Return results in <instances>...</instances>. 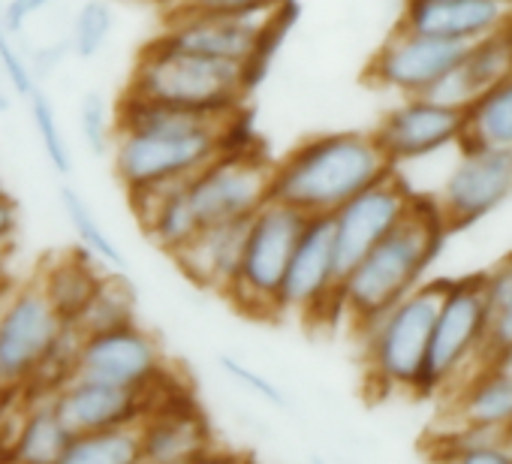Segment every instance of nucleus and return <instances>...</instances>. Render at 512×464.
Masks as SVG:
<instances>
[{
	"label": "nucleus",
	"instance_id": "nucleus-1",
	"mask_svg": "<svg viewBox=\"0 0 512 464\" xmlns=\"http://www.w3.org/2000/svg\"><path fill=\"white\" fill-rule=\"evenodd\" d=\"M238 112L214 115L124 94L115 109L112 166L127 196L193 178L205 163L229 148L250 145L235 139Z\"/></svg>",
	"mask_w": 512,
	"mask_h": 464
},
{
	"label": "nucleus",
	"instance_id": "nucleus-2",
	"mask_svg": "<svg viewBox=\"0 0 512 464\" xmlns=\"http://www.w3.org/2000/svg\"><path fill=\"white\" fill-rule=\"evenodd\" d=\"M392 172L374 133L341 130L299 142L272 166V199L305 217H329Z\"/></svg>",
	"mask_w": 512,
	"mask_h": 464
},
{
	"label": "nucleus",
	"instance_id": "nucleus-3",
	"mask_svg": "<svg viewBox=\"0 0 512 464\" xmlns=\"http://www.w3.org/2000/svg\"><path fill=\"white\" fill-rule=\"evenodd\" d=\"M446 236L449 229L437 205L416 196L410 214L341 278L338 317L344 314L356 329H362L401 302L425 281V272L440 257Z\"/></svg>",
	"mask_w": 512,
	"mask_h": 464
},
{
	"label": "nucleus",
	"instance_id": "nucleus-4",
	"mask_svg": "<svg viewBox=\"0 0 512 464\" xmlns=\"http://www.w3.org/2000/svg\"><path fill=\"white\" fill-rule=\"evenodd\" d=\"M124 94L196 112H238L247 88L238 64L145 46L130 70Z\"/></svg>",
	"mask_w": 512,
	"mask_h": 464
},
{
	"label": "nucleus",
	"instance_id": "nucleus-5",
	"mask_svg": "<svg viewBox=\"0 0 512 464\" xmlns=\"http://www.w3.org/2000/svg\"><path fill=\"white\" fill-rule=\"evenodd\" d=\"M446 281H422L401 302L359 329L371 380L386 392H419L425 353Z\"/></svg>",
	"mask_w": 512,
	"mask_h": 464
},
{
	"label": "nucleus",
	"instance_id": "nucleus-6",
	"mask_svg": "<svg viewBox=\"0 0 512 464\" xmlns=\"http://www.w3.org/2000/svg\"><path fill=\"white\" fill-rule=\"evenodd\" d=\"M308 217L278 199H269L247 220L241 263L226 299L247 317L275 320L278 296Z\"/></svg>",
	"mask_w": 512,
	"mask_h": 464
},
{
	"label": "nucleus",
	"instance_id": "nucleus-7",
	"mask_svg": "<svg viewBox=\"0 0 512 464\" xmlns=\"http://www.w3.org/2000/svg\"><path fill=\"white\" fill-rule=\"evenodd\" d=\"M64 329L37 281L10 287L0 299V392L31 389Z\"/></svg>",
	"mask_w": 512,
	"mask_h": 464
},
{
	"label": "nucleus",
	"instance_id": "nucleus-8",
	"mask_svg": "<svg viewBox=\"0 0 512 464\" xmlns=\"http://www.w3.org/2000/svg\"><path fill=\"white\" fill-rule=\"evenodd\" d=\"M272 160L253 145L229 148L187 178V196L202 226L250 220L272 199Z\"/></svg>",
	"mask_w": 512,
	"mask_h": 464
},
{
	"label": "nucleus",
	"instance_id": "nucleus-9",
	"mask_svg": "<svg viewBox=\"0 0 512 464\" xmlns=\"http://www.w3.org/2000/svg\"><path fill=\"white\" fill-rule=\"evenodd\" d=\"M485 329L488 314L482 296V275L446 281L425 353L419 392L425 395L449 386L476 356H482Z\"/></svg>",
	"mask_w": 512,
	"mask_h": 464
},
{
	"label": "nucleus",
	"instance_id": "nucleus-10",
	"mask_svg": "<svg viewBox=\"0 0 512 464\" xmlns=\"http://www.w3.org/2000/svg\"><path fill=\"white\" fill-rule=\"evenodd\" d=\"M338 287L341 275L335 260L332 217H308L281 284L278 317H338Z\"/></svg>",
	"mask_w": 512,
	"mask_h": 464
},
{
	"label": "nucleus",
	"instance_id": "nucleus-11",
	"mask_svg": "<svg viewBox=\"0 0 512 464\" xmlns=\"http://www.w3.org/2000/svg\"><path fill=\"white\" fill-rule=\"evenodd\" d=\"M461 154L449 169L434 205L446 229H464L512 196V151L458 145Z\"/></svg>",
	"mask_w": 512,
	"mask_h": 464
},
{
	"label": "nucleus",
	"instance_id": "nucleus-12",
	"mask_svg": "<svg viewBox=\"0 0 512 464\" xmlns=\"http://www.w3.org/2000/svg\"><path fill=\"white\" fill-rule=\"evenodd\" d=\"M413 202H416V193L392 169L386 178L365 187L350 202H344L335 214H329L341 278L410 214Z\"/></svg>",
	"mask_w": 512,
	"mask_h": 464
},
{
	"label": "nucleus",
	"instance_id": "nucleus-13",
	"mask_svg": "<svg viewBox=\"0 0 512 464\" xmlns=\"http://www.w3.org/2000/svg\"><path fill=\"white\" fill-rule=\"evenodd\" d=\"M76 374L127 389H157L172 380L160 341L139 323L82 335Z\"/></svg>",
	"mask_w": 512,
	"mask_h": 464
},
{
	"label": "nucleus",
	"instance_id": "nucleus-14",
	"mask_svg": "<svg viewBox=\"0 0 512 464\" xmlns=\"http://www.w3.org/2000/svg\"><path fill=\"white\" fill-rule=\"evenodd\" d=\"M467 43L395 28L374 52L365 79L398 97H425L464 55Z\"/></svg>",
	"mask_w": 512,
	"mask_h": 464
},
{
	"label": "nucleus",
	"instance_id": "nucleus-15",
	"mask_svg": "<svg viewBox=\"0 0 512 464\" xmlns=\"http://www.w3.org/2000/svg\"><path fill=\"white\" fill-rule=\"evenodd\" d=\"M169 383H163L157 389H127V386H115V383H106L97 377L73 374L55 392H49V398L73 434L109 431V428H136L145 419V413L166 392L175 389V386L169 389Z\"/></svg>",
	"mask_w": 512,
	"mask_h": 464
},
{
	"label": "nucleus",
	"instance_id": "nucleus-16",
	"mask_svg": "<svg viewBox=\"0 0 512 464\" xmlns=\"http://www.w3.org/2000/svg\"><path fill=\"white\" fill-rule=\"evenodd\" d=\"M272 10L266 13H199V10H169L163 19L160 34L151 40L157 49L199 55L226 64H244L263 34V25Z\"/></svg>",
	"mask_w": 512,
	"mask_h": 464
},
{
	"label": "nucleus",
	"instance_id": "nucleus-17",
	"mask_svg": "<svg viewBox=\"0 0 512 464\" xmlns=\"http://www.w3.org/2000/svg\"><path fill=\"white\" fill-rule=\"evenodd\" d=\"M464 109L437 103L431 97H401L377 124L374 139L392 169L440 154L461 142Z\"/></svg>",
	"mask_w": 512,
	"mask_h": 464
},
{
	"label": "nucleus",
	"instance_id": "nucleus-18",
	"mask_svg": "<svg viewBox=\"0 0 512 464\" xmlns=\"http://www.w3.org/2000/svg\"><path fill=\"white\" fill-rule=\"evenodd\" d=\"M139 464H187L214 446L205 413L187 392H166L136 425Z\"/></svg>",
	"mask_w": 512,
	"mask_h": 464
},
{
	"label": "nucleus",
	"instance_id": "nucleus-19",
	"mask_svg": "<svg viewBox=\"0 0 512 464\" xmlns=\"http://www.w3.org/2000/svg\"><path fill=\"white\" fill-rule=\"evenodd\" d=\"M398 28L470 46L512 28V0H407Z\"/></svg>",
	"mask_w": 512,
	"mask_h": 464
},
{
	"label": "nucleus",
	"instance_id": "nucleus-20",
	"mask_svg": "<svg viewBox=\"0 0 512 464\" xmlns=\"http://www.w3.org/2000/svg\"><path fill=\"white\" fill-rule=\"evenodd\" d=\"M512 76V28L494 37L476 40L464 49L461 61L425 94L437 103L464 109L482 91Z\"/></svg>",
	"mask_w": 512,
	"mask_h": 464
},
{
	"label": "nucleus",
	"instance_id": "nucleus-21",
	"mask_svg": "<svg viewBox=\"0 0 512 464\" xmlns=\"http://www.w3.org/2000/svg\"><path fill=\"white\" fill-rule=\"evenodd\" d=\"M244 236H247V220L202 226L196 232V239L172 257V263L190 284L226 296L241 263Z\"/></svg>",
	"mask_w": 512,
	"mask_h": 464
},
{
	"label": "nucleus",
	"instance_id": "nucleus-22",
	"mask_svg": "<svg viewBox=\"0 0 512 464\" xmlns=\"http://www.w3.org/2000/svg\"><path fill=\"white\" fill-rule=\"evenodd\" d=\"M127 199L133 205V214L142 232L169 257H175L184 245H190L196 239V232L202 229L187 196V181L157 187V190L127 196Z\"/></svg>",
	"mask_w": 512,
	"mask_h": 464
},
{
	"label": "nucleus",
	"instance_id": "nucleus-23",
	"mask_svg": "<svg viewBox=\"0 0 512 464\" xmlns=\"http://www.w3.org/2000/svg\"><path fill=\"white\" fill-rule=\"evenodd\" d=\"M103 278H106V269L82 251V254H64V257L46 260V266L40 269L34 281L40 284L43 296L52 302L58 317L73 326L79 314L85 311V305L91 302V296L97 293Z\"/></svg>",
	"mask_w": 512,
	"mask_h": 464
},
{
	"label": "nucleus",
	"instance_id": "nucleus-24",
	"mask_svg": "<svg viewBox=\"0 0 512 464\" xmlns=\"http://www.w3.org/2000/svg\"><path fill=\"white\" fill-rule=\"evenodd\" d=\"M73 431L58 416L49 395H34L10 440L7 464H55L67 449Z\"/></svg>",
	"mask_w": 512,
	"mask_h": 464
},
{
	"label": "nucleus",
	"instance_id": "nucleus-25",
	"mask_svg": "<svg viewBox=\"0 0 512 464\" xmlns=\"http://www.w3.org/2000/svg\"><path fill=\"white\" fill-rule=\"evenodd\" d=\"M461 425L512 431V374L497 362H482V371L467 377L455 398Z\"/></svg>",
	"mask_w": 512,
	"mask_h": 464
},
{
	"label": "nucleus",
	"instance_id": "nucleus-26",
	"mask_svg": "<svg viewBox=\"0 0 512 464\" xmlns=\"http://www.w3.org/2000/svg\"><path fill=\"white\" fill-rule=\"evenodd\" d=\"M458 145L512 151V76L464 106V133Z\"/></svg>",
	"mask_w": 512,
	"mask_h": 464
},
{
	"label": "nucleus",
	"instance_id": "nucleus-27",
	"mask_svg": "<svg viewBox=\"0 0 512 464\" xmlns=\"http://www.w3.org/2000/svg\"><path fill=\"white\" fill-rule=\"evenodd\" d=\"M61 208H64V217L88 257H94L106 272H127L124 251L118 248V242L109 236V229L100 223V217L94 214V208L76 187H70V184L61 187Z\"/></svg>",
	"mask_w": 512,
	"mask_h": 464
},
{
	"label": "nucleus",
	"instance_id": "nucleus-28",
	"mask_svg": "<svg viewBox=\"0 0 512 464\" xmlns=\"http://www.w3.org/2000/svg\"><path fill=\"white\" fill-rule=\"evenodd\" d=\"M130 323H136V293L121 272H106L97 293L91 296V302L85 305L73 326L79 335H94Z\"/></svg>",
	"mask_w": 512,
	"mask_h": 464
},
{
	"label": "nucleus",
	"instance_id": "nucleus-29",
	"mask_svg": "<svg viewBox=\"0 0 512 464\" xmlns=\"http://www.w3.org/2000/svg\"><path fill=\"white\" fill-rule=\"evenodd\" d=\"M482 296L488 314L482 362H494L506 347H512V254L482 275Z\"/></svg>",
	"mask_w": 512,
	"mask_h": 464
},
{
	"label": "nucleus",
	"instance_id": "nucleus-30",
	"mask_svg": "<svg viewBox=\"0 0 512 464\" xmlns=\"http://www.w3.org/2000/svg\"><path fill=\"white\" fill-rule=\"evenodd\" d=\"M55 464H139L136 428L73 434Z\"/></svg>",
	"mask_w": 512,
	"mask_h": 464
},
{
	"label": "nucleus",
	"instance_id": "nucleus-31",
	"mask_svg": "<svg viewBox=\"0 0 512 464\" xmlns=\"http://www.w3.org/2000/svg\"><path fill=\"white\" fill-rule=\"evenodd\" d=\"M296 22H299V4H296V0H281L278 7H272L269 19H266V25H263L260 40H256L250 58L241 64V79H244L247 94H250L253 88H260V85H263V79H266L269 70H272L275 55L281 52V46H284L287 34L296 28Z\"/></svg>",
	"mask_w": 512,
	"mask_h": 464
},
{
	"label": "nucleus",
	"instance_id": "nucleus-32",
	"mask_svg": "<svg viewBox=\"0 0 512 464\" xmlns=\"http://www.w3.org/2000/svg\"><path fill=\"white\" fill-rule=\"evenodd\" d=\"M112 34H115V10L109 0H82L64 40L70 46V58L91 61L100 52H106Z\"/></svg>",
	"mask_w": 512,
	"mask_h": 464
},
{
	"label": "nucleus",
	"instance_id": "nucleus-33",
	"mask_svg": "<svg viewBox=\"0 0 512 464\" xmlns=\"http://www.w3.org/2000/svg\"><path fill=\"white\" fill-rule=\"evenodd\" d=\"M28 109H31V124L37 130V139H40V148H43L49 166L58 175H70L73 172V148H70V139L61 127V118H58L52 97L43 88H37L28 97Z\"/></svg>",
	"mask_w": 512,
	"mask_h": 464
},
{
	"label": "nucleus",
	"instance_id": "nucleus-34",
	"mask_svg": "<svg viewBox=\"0 0 512 464\" xmlns=\"http://www.w3.org/2000/svg\"><path fill=\"white\" fill-rule=\"evenodd\" d=\"M115 109L100 91H85L79 100V136L91 157H109L115 145Z\"/></svg>",
	"mask_w": 512,
	"mask_h": 464
},
{
	"label": "nucleus",
	"instance_id": "nucleus-35",
	"mask_svg": "<svg viewBox=\"0 0 512 464\" xmlns=\"http://www.w3.org/2000/svg\"><path fill=\"white\" fill-rule=\"evenodd\" d=\"M0 73H4L13 94H19L25 100L40 88V82L28 64V55L16 43V34L4 25V0H0Z\"/></svg>",
	"mask_w": 512,
	"mask_h": 464
},
{
	"label": "nucleus",
	"instance_id": "nucleus-36",
	"mask_svg": "<svg viewBox=\"0 0 512 464\" xmlns=\"http://www.w3.org/2000/svg\"><path fill=\"white\" fill-rule=\"evenodd\" d=\"M220 368L226 371L229 380H235V383H238L241 389H247L250 395L263 398V401H269V404H275V407H287L284 389H281L275 380H269L263 371L250 368L247 362H241V359H235V356H223V359H220Z\"/></svg>",
	"mask_w": 512,
	"mask_h": 464
},
{
	"label": "nucleus",
	"instance_id": "nucleus-37",
	"mask_svg": "<svg viewBox=\"0 0 512 464\" xmlns=\"http://www.w3.org/2000/svg\"><path fill=\"white\" fill-rule=\"evenodd\" d=\"M281 0H184L175 10H199V13H229V16H244V13H266L278 7Z\"/></svg>",
	"mask_w": 512,
	"mask_h": 464
},
{
	"label": "nucleus",
	"instance_id": "nucleus-38",
	"mask_svg": "<svg viewBox=\"0 0 512 464\" xmlns=\"http://www.w3.org/2000/svg\"><path fill=\"white\" fill-rule=\"evenodd\" d=\"M67 58H70L67 40H55V43H46V46L34 49V52L28 55V64H31L37 82H43V79H49L52 73H58V67H61Z\"/></svg>",
	"mask_w": 512,
	"mask_h": 464
},
{
	"label": "nucleus",
	"instance_id": "nucleus-39",
	"mask_svg": "<svg viewBox=\"0 0 512 464\" xmlns=\"http://www.w3.org/2000/svg\"><path fill=\"white\" fill-rule=\"evenodd\" d=\"M443 464H512V443L476 446V449H464V452H449Z\"/></svg>",
	"mask_w": 512,
	"mask_h": 464
},
{
	"label": "nucleus",
	"instance_id": "nucleus-40",
	"mask_svg": "<svg viewBox=\"0 0 512 464\" xmlns=\"http://www.w3.org/2000/svg\"><path fill=\"white\" fill-rule=\"evenodd\" d=\"M52 0H4V25L19 37L34 16H40Z\"/></svg>",
	"mask_w": 512,
	"mask_h": 464
},
{
	"label": "nucleus",
	"instance_id": "nucleus-41",
	"mask_svg": "<svg viewBox=\"0 0 512 464\" xmlns=\"http://www.w3.org/2000/svg\"><path fill=\"white\" fill-rule=\"evenodd\" d=\"M19 226H22L19 205L4 187H0V254H10V248L19 236Z\"/></svg>",
	"mask_w": 512,
	"mask_h": 464
},
{
	"label": "nucleus",
	"instance_id": "nucleus-42",
	"mask_svg": "<svg viewBox=\"0 0 512 464\" xmlns=\"http://www.w3.org/2000/svg\"><path fill=\"white\" fill-rule=\"evenodd\" d=\"M187 464H250V458L244 452H235L229 446H217L214 443L211 449H205L202 455L190 458Z\"/></svg>",
	"mask_w": 512,
	"mask_h": 464
},
{
	"label": "nucleus",
	"instance_id": "nucleus-43",
	"mask_svg": "<svg viewBox=\"0 0 512 464\" xmlns=\"http://www.w3.org/2000/svg\"><path fill=\"white\" fill-rule=\"evenodd\" d=\"M13 284H10V272H7V254H0V293H7Z\"/></svg>",
	"mask_w": 512,
	"mask_h": 464
},
{
	"label": "nucleus",
	"instance_id": "nucleus-44",
	"mask_svg": "<svg viewBox=\"0 0 512 464\" xmlns=\"http://www.w3.org/2000/svg\"><path fill=\"white\" fill-rule=\"evenodd\" d=\"M494 362H497V365H500L503 371H509V374H512V347H506V350H503V353H500V356H497Z\"/></svg>",
	"mask_w": 512,
	"mask_h": 464
},
{
	"label": "nucleus",
	"instance_id": "nucleus-45",
	"mask_svg": "<svg viewBox=\"0 0 512 464\" xmlns=\"http://www.w3.org/2000/svg\"><path fill=\"white\" fill-rule=\"evenodd\" d=\"M151 4H154V7H160L163 13H169V10L181 7V4H184V0H151Z\"/></svg>",
	"mask_w": 512,
	"mask_h": 464
},
{
	"label": "nucleus",
	"instance_id": "nucleus-46",
	"mask_svg": "<svg viewBox=\"0 0 512 464\" xmlns=\"http://www.w3.org/2000/svg\"><path fill=\"white\" fill-rule=\"evenodd\" d=\"M7 109H10V97H7L4 91H0V115H4Z\"/></svg>",
	"mask_w": 512,
	"mask_h": 464
},
{
	"label": "nucleus",
	"instance_id": "nucleus-47",
	"mask_svg": "<svg viewBox=\"0 0 512 464\" xmlns=\"http://www.w3.org/2000/svg\"><path fill=\"white\" fill-rule=\"evenodd\" d=\"M314 464H326V461L323 458H314Z\"/></svg>",
	"mask_w": 512,
	"mask_h": 464
},
{
	"label": "nucleus",
	"instance_id": "nucleus-48",
	"mask_svg": "<svg viewBox=\"0 0 512 464\" xmlns=\"http://www.w3.org/2000/svg\"><path fill=\"white\" fill-rule=\"evenodd\" d=\"M4 296H7V293H0V299H4Z\"/></svg>",
	"mask_w": 512,
	"mask_h": 464
},
{
	"label": "nucleus",
	"instance_id": "nucleus-49",
	"mask_svg": "<svg viewBox=\"0 0 512 464\" xmlns=\"http://www.w3.org/2000/svg\"><path fill=\"white\" fill-rule=\"evenodd\" d=\"M250 464H253V461H250Z\"/></svg>",
	"mask_w": 512,
	"mask_h": 464
}]
</instances>
